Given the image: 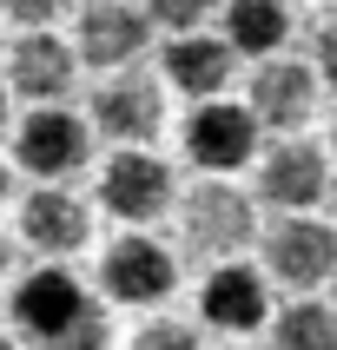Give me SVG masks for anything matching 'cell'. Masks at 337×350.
<instances>
[{"mask_svg": "<svg viewBox=\"0 0 337 350\" xmlns=\"http://www.w3.org/2000/svg\"><path fill=\"white\" fill-rule=\"evenodd\" d=\"M218 0H139V14H146V27H165V40L172 33H198L205 20H212Z\"/></svg>", "mask_w": 337, "mask_h": 350, "instance_id": "obj_18", "label": "cell"}, {"mask_svg": "<svg viewBox=\"0 0 337 350\" xmlns=\"http://www.w3.org/2000/svg\"><path fill=\"white\" fill-rule=\"evenodd\" d=\"M152 46V27L139 7L126 0H86L73 27V59L79 66H99V73H133L139 53Z\"/></svg>", "mask_w": 337, "mask_h": 350, "instance_id": "obj_11", "label": "cell"}, {"mask_svg": "<svg viewBox=\"0 0 337 350\" xmlns=\"http://www.w3.org/2000/svg\"><path fill=\"white\" fill-rule=\"evenodd\" d=\"M66 350H106V331H93V337H79V344H66Z\"/></svg>", "mask_w": 337, "mask_h": 350, "instance_id": "obj_24", "label": "cell"}, {"mask_svg": "<svg viewBox=\"0 0 337 350\" xmlns=\"http://www.w3.org/2000/svg\"><path fill=\"white\" fill-rule=\"evenodd\" d=\"M178 232H185L192 258L232 265V258H245L258 245V205L232 178H198L192 192L178 198Z\"/></svg>", "mask_w": 337, "mask_h": 350, "instance_id": "obj_2", "label": "cell"}, {"mask_svg": "<svg viewBox=\"0 0 337 350\" xmlns=\"http://www.w3.org/2000/svg\"><path fill=\"white\" fill-rule=\"evenodd\" d=\"M159 79H165L172 93H185L192 106H205V99H225V86L238 79V53L212 33V27L172 33L165 46H159Z\"/></svg>", "mask_w": 337, "mask_h": 350, "instance_id": "obj_15", "label": "cell"}, {"mask_svg": "<svg viewBox=\"0 0 337 350\" xmlns=\"http://www.w3.org/2000/svg\"><path fill=\"white\" fill-rule=\"evenodd\" d=\"M7 271H14V238L0 232V278H7Z\"/></svg>", "mask_w": 337, "mask_h": 350, "instance_id": "obj_23", "label": "cell"}, {"mask_svg": "<svg viewBox=\"0 0 337 350\" xmlns=\"http://www.w3.org/2000/svg\"><path fill=\"white\" fill-rule=\"evenodd\" d=\"M159 126H165V93H159L152 73H113L99 79L93 106H86V133L113 139V152H126V146H152Z\"/></svg>", "mask_w": 337, "mask_h": 350, "instance_id": "obj_9", "label": "cell"}, {"mask_svg": "<svg viewBox=\"0 0 337 350\" xmlns=\"http://www.w3.org/2000/svg\"><path fill=\"white\" fill-rule=\"evenodd\" d=\"M218 350H252V344H218Z\"/></svg>", "mask_w": 337, "mask_h": 350, "instance_id": "obj_28", "label": "cell"}, {"mask_svg": "<svg viewBox=\"0 0 337 350\" xmlns=\"http://www.w3.org/2000/svg\"><path fill=\"white\" fill-rule=\"evenodd\" d=\"M311 73H317V86H331V93H337V20H324V27H317Z\"/></svg>", "mask_w": 337, "mask_h": 350, "instance_id": "obj_21", "label": "cell"}, {"mask_svg": "<svg viewBox=\"0 0 337 350\" xmlns=\"http://www.w3.org/2000/svg\"><path fill=\"white\" fill-rule=\"evenodd\" d=\"M258 252H265V278L291 284L297 297H317L337 278V225L331 218H271L258 232Z\"/></svg>", "mask_w": 337, "mask_h": 350, "instance_id": "obj_6", "label": "cell"}, {"mask_svg": "<svg viewBox=\"0 0 337 350\" xmlns=\"http://www.w3.org/2000/svg\"><path fill=\"white\" fill-rule=\"evenodd\" d=\"M79 79V59H73V40H59L53 27L46 33H20L14 46H7V99H27V113L33 106H66V93H73Z\"/></svg>", "mask_w": 337, "mask_h": 350, "instance_id": "obj_12", "label": "cell"}, {"mask_svg": "<svg viewBox=\"0 0 337 350\" xmlns=\"http://www.w3.org/2000/svg\"><path fill=\"white\" fill-rule=\"evenodd\" d=\"M317 73L311 59H265V66H252V79H245V113L258 119V133H278V139H297V126H311L317 113Z\"/></svg>", "mask_w": 337, "mask_h": 350, "instance_id": "obj_10", "label": "cell"}, {"mask_svg": "<svg viewBox=\"0 0 337 350\" xmlns=\"http://www.w3.org/2000/svg\"><path fill=\"white\" fill-rule=\"evenodd\" d=\"M93 238V212L86 198L66 192V185H33L20 198V245L40 252V265H66L73 252H86Z\"/></svg>", "mask_w": 337, "mask_h": 350, "instance_id": "obj_13", "label": "cell"}, {"mask_svg": "<svg viewBox=\"0 0 337 350\" xmlns=\"http://www.w3.org/2000/svg\"><path fill=\"white\" fill-rule=\"evenodd\" d=\"M198 317H205L212 331H225V337L265 331V324H271V278L258 271V265H245V258L212 265L205 284H198Z\"/></svg>", "mask_w": 337, "mask_h": 350, "instance_id": "obj_14", "label": "cell"}, {"mask_svg": "<svg viewBox=\"0 0 337 350\" xmlns=\"http://www.w3.org/2000/svg\"><path fill=\"white\" fill-rule=\"evenodd\" d=\"M0 133H14V113H7V86H0Z\"/></svg>", "mask_w": 337, "mask_h": 350, "instance_id": "obj_25", "label": "cell"}, {"mask_svg": "<svg viewBox=\"0 0 337 350\" xmlns=\"http://www.w3.org/2000/svg\"><path fill=\"white\" fill-rule=\"evenodd\" d=\"M324 152H331V159H337V113H331V146H324Z\"/></svg>", "mask_w": 337, "mask_h": 350, "instance_id": "obj_27", "label": "cell"}, {"mask_svg": "<svg viewBox=\"0 0 337 350\" xmlns=\"http://www.w3.org/2000/svg\"><path fill=\"white\" fill-rule=\"evenodd\" d=\"M331 198V152L311 139H271L258 152V185L252 205H271L278 218H311Z\"/></svg>", "mask_w": 337, "mask_h": 350, "instance_id": "obj_5", "label": "cell"}, {"mask_svg": "<svg viewBox=\"0 0 337 350\" xmlns=\"http://www.w3.org/2000/svg\"><path fill=\"white\" fill-rule=\"evenodd\" d=\"M0 350H20V337H14V331H0Z\"/></svg>", "mask_w": 337, "mask_h": 350, "instance_id": "obj_26", "label": "cell"}, {"mask_svg": "<svg viewBox=\"0 0 337 350\" xmlns=\"http://www.w3.org/2000/svg\"><path fill=\"white\" fill-rule=\"evenodd\" d=\"M14 178H20V172L7 165V159H0V205H14Z\"/></svg>", "mask_w": 337, "mask_h": 350, "instance_id": "obj_22", "label": "cell"}, {"mask_svg": "<svg viewBox=\"0 0 337 350\" xmlns=\"http://www.w3.org/2000/svg\"><path fill=\"white\" fill-rule=\"evenodd\" d=\"M126 350H198V331L185 317H146V324L126 337Z\"/></svg>", "mask_w": 337, "mask_h": 350, "instance_id": "obj_19", "label": "cell"}, {"mask_svg": "<svg viewBox=\"0 0 337 350\" xmlns=\"http://www.w3.org/2000/svg\"><path fill=\"white\" fill-rule=\"evenodd\" d=\"M178 139H185V159H192L205 178H232L245 172L258 159V119L238 106V99H205V106H192L185 113V126H178Z\"/></svg>", "mask_w": 337, "mask_h": 350, "instance_id": "obj_7", "label": "cell"}, {"mask_svg": "<svg viewBox=\"0 0 337 350\" xmlns=\"http://www.w3.org/2000/svg\"><path fill=\"white\" fill-rule=\"evenodd\" d=\"M271 350H337V304L331 297H291L271 311Z\"/></svg>", "mask_w": 337, "mask_h": 350, "instance_id": "obj_17", "label": "cell"}, {"mask_svg": "<svg viewBox=\"0 0 337 350\" xmlns=\"http://www.w3.org/2000/svg\"><path fill=\"white\" fill-rule=\"evenodd\" d=\"M178 205V172L172 159H159L152 146H126V152H106L99 165V212H113L119 225H159V218Z\"/></svg>", "mask_w": 337, "mask_h": 350, "instance_id": "obj_3", "label": "cell"}, {"mask_svg": "<svg viewBox=\"0 0 337 350\" xmlns=\"http://www.w3.org/2000/svg\"><path fill=\"white\" fill-rule=\"evenodd\" d=\"M218 40H225L238 59L265 66V59H278L284 40H291V7H284V0H225V7H218Z\"/></svg>", "mask_w": 337, "mask_h": 350, "instance_id": "obj_16", "label": "cell"}, {"mask_svg": "<svg viewBox=\"0 0 337 350\" xmlns=\"http://www.w3.org/2000/svg\"><path fill=\"white\" fill-rule=\"evenodd\" d=\"M14 172H27L33 185H66L93 165V133H86V119L66 113V106H33V113L20 119L14 133Z\"/></svg>", "mask_w": 337, "mask_h": 350, "instance_id": "obj_4", "label": "cell"}, {"mask_svg": "<svg viewBox=\"0 0 337 350\" xmlns=\"http://www.w3.org/2000/svg\"><path fill=\"white\" fill-rule=\"evenodd\" d=\"M99 291L113 297V304H133V311H159V304L178 291V258L165 252L159 238L126 232L99 258Z\"/></svg>", "mask_w": 337, "mask_h": 350, "instance_id": "obj_8", "label": "cell"}, {"mask_svg": "<svg viewBox=\"0 0 337 350\" xmlns=\"http://www.w3.org/2000/svg\"><path fill=\"white\" fill-rule=\"evenodd\" d=\"M106 331V311H99V297L79 284L66 265H33V271L14 284V337L20 350H66L79 337Z\"/></svg>", "mask_w": 337, "mask_h": 350, "instance_id": "obj_1", "label": "cell"}, {"mask_svg": "<svg viewBox=\"0 0 337 350\" xmlns=\"http://www.w3.org/2000/svg\"><path fill=\"white\" fill-rule=\"evenodd\" d=\"M59 14V0H0V20H14L20 33H46Z\"/></svg>", "mask_w": 337, "mask_h": 350, "instance_id": "obj_20", "label": "cell"}, {"mask_svg": "<svg viewBox=\"0 0 337 350\" xmlns=\"http://www.w3.org/2000/svg\"><path fill=\"white\" fill-rule=\"evenodd\" d=\"M331 205H337V178H331ZM331 225H337V218H331Z\"/></svg>", "mask_w": 337, "mask_h": 350, "instance_id": "obj_29", "label": "cell"}]
</instances>
